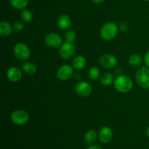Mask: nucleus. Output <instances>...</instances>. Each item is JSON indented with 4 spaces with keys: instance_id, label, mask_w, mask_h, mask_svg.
<instances>
[{
    "instance_id": "obj_1",
    "label": "nucleus",
    "mask_w": 149,
    "mask_h": 149,
    "mask_svg": "<svg viewBox=\"0 0 149 149\" xmlns=\"http://www.w3.org/2000/svg\"><path fill=\"white\" fill-rule=\"evenodd\" d=\"M113 86L119 93H127L132 89L133 82L130 77L126 75H120L114 79Z\"/></svg>"
},
{
    "instance_id": "obj_2",
    "label": "nucleus",
    "mask_w": 149,
    "mask_h": 149,
    "mask_svg": "<svg viewBox=\"0 0 149 149\" xmlns=\"http://www.w3.org/2000/svg\"><path fill=\"white\" fill-rule=\"evenodd\" d=\"M119 31V26L113 22H108L100 28V33L102 39L106 41H111L114 39Z\"/></svg>"
},
{
    "instance_id": "obj_3",
    "label": "nucleus",
    "mask_w": 149,
    "mask_h": 149,
    "mask_svg": "<svg viewBox=\"0 0 149 149\" xmlns=\"http://www.w3.org/2000/svg\"><path fill=\"white\" fill-rule=\"evenodd\" d=\"M135 79L138 85L143 89L149 88V68L147 66L141 67L137 71Z\"/></svg>"
},
{
    "instance_id": "obj_4",
    "label": "nucleus",
    "mask_w": 149,
    "mask_h": 149,
    "mask_svg": "<svg viewBox=\"0 0 149 149\" xmlns=\"http://www.w3.org/2000/svg\"><path fill=\"white\" fill-rule=\"evenodd\" d=\"M10 120L16 125H23L29 121V114L25 110L17 109L11 113Z\"/></svg>"
},
{
    "instance_id": "obj_5",
    "label": "nucleus",
    "mask_w": 149,
    "mask_h": 149,
    "mask_svg": "<svg viewBox=\"0 0 149 149\" xmlns=\"http://www.w3.org/2000/svg\"><path fill=\"white\" fill-rule=\"evenodd\" d=\"M14 55L18 61H26L30 58V49L26 44L17 43L14 47Z\"/></svg>"
},
{
    "instance_id": "obj_6",
    "label": "nucleus",
    "mask_w": 149,
    "mask_h": 149,
    "mask_svg": "<svg viewBox=\"0 0 149 149\" xmlns=\"http://www.w3.org/2000/svg\"><path fill=\"white\" fill-rule=\"evenodd\" d=\"M76 52V47L74 43L65 42L60 47L59 54L61 58L68 60L72 58Z\"/></svg>"
},
{
    "instance_id": "obj_7",
    "label": "nucleus",
    "mask_w": 149,
    "mask_h": 149,
    "mask_svg": "<svg viewBox=\"0 0 149 149\" xmlns=\"http://www.w3.org/2000/svg\"><path fill=\"white\" fill-rule=\"evenodd\" d=\"M45 43L50 48H58L62 45L63 41L61 36L55 32H51L45 36Z\"/></svg>"
},
{
    "instance_id": "obj_8",
    "label": "nucleus",
    "mask_w": 149,
    "mask_h": 149,
    "mask_svg": "<svg viewBox=\"0 0 149 149\" xmlns=\"http://www.w3.org/2000/svg\"><path fill=\"white\" fill-rule=\"evenodd\" d=\"M75 92L78 95L81 97H87L91 95L93 92V87L90 83L81 81L75 85Z\"/></svg>"
},
{
    "instance_id": "obj_9",
    "label": "nucleus",
    "mask_w": 149,
    "mask_h": 149,
    "mask_svg": "<svg viewBox=\"0 0 149 149\" xmlns=\"http://www.w3.org/2000/svg\"><path fill=\"white\" fill-rule=\"evenodd\" d=\"M74 74L73 68L69 65H63L58 69L56 77L61 81H67Z\"/></svg>"
},
{
    "instance_id": "obj_10",
    "label": "nucleus",
    "mask_w": 149,
    "mask_h": 149,
    "mask_svg": "<svg viewBox=\"0 0 149 149\" xmlns=\"http://www.w3.org/2000/svg\"><path fill=\"white\" fill-rule=\"evenodd\" d=\"M100 64L105 68H114L117 64V59L116 57L111 54H104L100 58Z\"/></svg>"
},
{
    "instance_id": "obj_11",
    "label": "nucleus",
    "mask_w": 149,
    "mask_h": 149,
    "mask_svg": "<svg viewBox=\"0 0 149 149\" xmlns=\"http://www.w3.org/2000/svg\"><path fill=\"white\" fill-rule=\"evenodd\" d=\"M99 141L102 143L107 144L111 141L113 138V132L109 127L104 126L100 130L98 133Z\"/></svg>"
},
{
    "instance_id": "obj_12",
    "label": "nucleus",
    "mask_w": 149,
    "mask_h": 149,
    "mask_svg": "<svg viewBox=\"0 0 149 149\" xmlns=\"http://www.w3.org/2000/svg\"><path fill=\"white\" fill-rule=\"evenodd\" d=\"M22 71L16 66H12L7 71V77L12 82H17L22 78Z\"/></svg>"
},
{
    "instance_id": "obj_13",
    "label": "nucleus",
    "mask_w": 149,
    "mask_h": 149,
    "mask_svg": "<svg viewBox=\"0 0 149 149\" xmlns=\"http://www.w3.org/2000/svg\"><path fill=\"white\" fill-rule=\"evenodd\" d=\"M71 25V20L68 15L63 14L57 20V26L61 30H67Z\"/></svg>"
},
{
    "instance_id": "obj_14",
    "label": "nucleus",
    "mask_w": 149,
    "mask_h": 149,
    "mask_svg": "<svg viewBox=\"0 0 149 149\" xmlns=\"http://www.w3.org/2000/svg\"><path fill=\"white\" fill-rule=\"evenodd\" d=\"M86 63H87V60L84 56L77 55L73 60V68L76 70H81L85 67Z\"/></svg>"
},
{
    "instance_id": "obj_15",
    "label": "nucleus",
    "mask_w": 149,
    "mask_h": 149,
    "mask_svg": "<svg viewBox=\"0 0 149 149\" xmlns=\"http://www.w3.org/2000/svg\"><path fill=\"white\" fill-rule=\"evenodd\" d=\"M13 26L7 21H1L0 23V35L4 37L9 36L13 32Z\"/></svg>"
},
{
    "instance_id": "obj_16",
    "label": "nucleus",
    "mask_w": 149,
    "mask_h": 149,
    "mask_svg": "<svg viewBox=\"0 0 149 149\" xmlns=\"http://www.w3.org/2000/svg\"><path fill=\"white\" fill-rule=\"evenodd\" d=\"M98 137V134L95 130H89L84 134V142L87 145H92L95 142Z\"/></svg>"
},
{
    "instance_id": "obj_17",
    "label": "nucleus",
    "mask_w": 149,
    "mask_h": 149,
    "mask_svg": "<svg viewBox=\"0 0 149 149\" xmlns=\"http://www.w3.org/2000/svg\"><path fill=\"white\" fill-rule=\"evenodd\" d=\"M22 71L26 73L28 75L32 76L35 74L37 71L36 65L33 63L31 62H26L22 65Z\"/></svg>"
},
{
    "instance_id": "obj_18",
    "label": "nucleus",
    "mask_w": 149,
    "mask_h": 149,
    "mask_svg": "<svg viewBox=\"0 0 149 149\" xmlns=\"http://www.w3.org/2000/svg\"><path fill=\"white\" fill-rule=\"evenodd\" d=\"M142 57L139 54H132L128 59V64L132 68H136L142 63Z\"/></svg>"
},
{
    "instance_id": "obj_19",
    "label": "nucleus",
    "mask_w": 149,
    "mask_h": 149,
    "mask_svg": "<svg viewBox=\"0 0 149 149\" xmlns=\"http://www.w3.org/2000/svg\"><path fill=\"white\" fill-rule=\"evenodd\" d=\"M12 7L18 10H24L29 4L28 0H9Z\"/></svg>"
},
{
    "instance_id": "obj_20",
    "label": "nucleus",
    "mask_w": 149,
    "mask_h": 149,
    "mask_svg": "<svg viewBox=\"0 0 149 149\" xmlns=\"http://www.w3.org/2000/svg\"><path fill=\"white\" fill-rule=\"evenodd\" d=\"M114 79L113 74L111 73H106L100 78V83L104 86H109L113 83Z\"/></svg>"
},
{
    "instance_id": "obj_21",
    "label": "nucleus",
    "mask_w": 149,
    "mask_h": 149,
    "mask_svg": "<svg viewBox=\"0 0 149 149\" xmlns=\"http://www.w3.org/2000/svg\"><path fill=\"white\" fill-rule=\"evenodd\" d=\"M20 18L25 23H30L33 20V15L29 10H23L20 13Z\"/></svg>"
},
{
    "instance_id": "obj_22",
    "label": "nucleus",
    "mask_w": 149,
    "mask_h": 149,
    "mask_svg": "<svg viewBox=\"0 0 149 149\" xmlns=\"http://www.w3.org/2000/svg\"><path fill=\"white\" fill-rule=\"evenodd\" d=\"M88 76L90 79L93 80V81H95V80H97L99 78V76H100V70L96 66L92 67L89 70Z\"/></svg>"
},
{
    "instance_id": "obj_23",
    "label": "nucleus",
    "mask_w": 149,
    "mask_h": 149,
    "mask_svg": "<svg viewBox=\"0 0 149 149\" xmlns=\"http://www.w3.org/2000/svg\"><path fill=\"white\" fill-rule=\"evenodd\" d=\"M76 38H77V34H76V32L74 31L68 30L65 33V42L74 43V41L76 40Z\"/></svg>"
},
{
    "instance_id": "obj_24",
    "label": "nucleus",
    "mask_w": 149,
    "mask_h": 149,
    "mask_svg": "<svg viewBox=\"0 0 149 149\" xmlns=\"http://www.w3.org/2000/svg\"><path fill=\"white\" fill-rule=\"evenodd\" d=\"M13 30L15 31L16 32H20L24 29V24L22 22L15 21L13 25Z\"/></svg>"
},
{
    "instance_id": "obj_25",
    "label": "nucleus",
    "mask_w": 149,
    "mask_h": 149,
    "mask_svg": "<svg viewBox=\"0 0 149 149\" xmlns=\"http://www.w3.org/2000/svg\"><path fill=\"white\" fill-rule=\"evenodd\" d=\"M144 63L146 64V66L149 68V50L145 54V56H144Z\"/></svg>"
},
{
    "instance_id": "obj_26",
    "label": "nucleus",
    "mask_w": 149,
    "mask_h": 149,
    "mask_svg": "<svg viewBox=\"0 0 149 149\" xmlns=\"http://www.w3.org/2000/svg\"><path fill=\"white\" fill-rule=\"evenodd\" d=\"M127 29V25L125 23H120V25L119 26V30L122 31H125Z\"/></svg>"
},
{
    "instance_id": "obj_27",
    "label": "nucleus",
    "mask_w": 149,
    "mask_h": 149,
    "mask_svg": "<svg viewBox=\"0 0 149 149\" xmlns=\"http://www.w3.org/2000/svg\"><path fill=\"white\" fill-rule=\"evenodd\" d=\"M87 149H103V148H102L101 147L98 146L97 145H93V144H92V145L89 146L87 148Z\"/></svg>"
},
{
    "instance_id": "obj_28",
    "label": "nucleus",
    "mask_w": 149,
    "mask_h": 149,
    "mask_svg": "<svg viewBox=\"0 0 149 149\" xmlns=\"http://www.w3.org/2000/svg\"><path fill=\"white\" fill-rule=\"evenodd\" d=\"M92 1L95 4H101V3L104 2L105 0H92Z\"/></svg>"
},
{
    "instance_id": "obj_29",
    "label": "nucleus",
    "mask_w": 149,
    "mask_h": 149,
    "mask_svg": "<svg viewBox=\"0 0 149 149\" xmlns=\"http://www.w3.org/2000/svg\"><path fill=\"white\" fill-rule=\"evenodd\" d=\"M146 136L149 138V126L147 127L146 130Z\"/></svg>"
},
{
    "instance_id": "obj_30",
    "label": "nucleus",
    "mask_w": 149,
    "mask_h": 149,
    "mask_svg": "<svg viewBox=\"0 0 149 149\" xmlns=\"http://www.w3.org/2000/svg\"><path fill=\"white\" fill-rule=\"evenodd\" d=\"M143 1H149V0H143Z\"/></svg>"
}]
</instances>
